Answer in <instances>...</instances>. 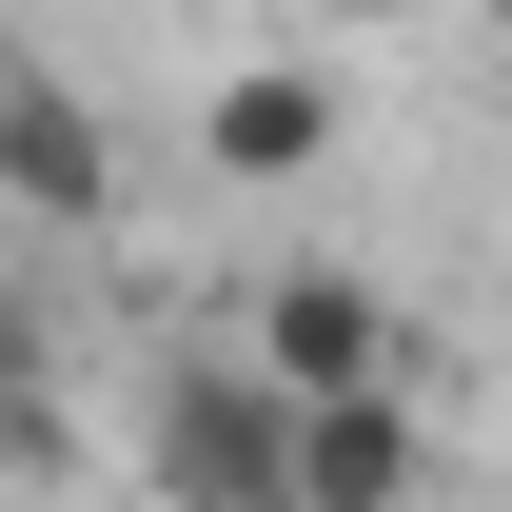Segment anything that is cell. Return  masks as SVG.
<instances>
[{
  "mask_svg": "<svg viewBox=\"0 0 512 512\" xmlns=\"http://www.w3.org/2000/svg\"><path fill=\"white\" fill-rule=\"evenodd\" d=\"M138 453H158V512H296V394H256V355H178Z\"/></svg>",
  "mask_w": 512,
  "mask_h": 512,
  "instance_id": "cell-1",
  "label": "cell"
},
{
  "mask_svg": "<svg viewBox=\"0 0 512 512\" xmlns=\"http://www.w3.org/2000/svg\"><path fill=\"white\" fill-rule=\"evenodd\" d=\"M256 394H296V414H316V394H414V335H394V296L375 276H335V256H296V276H256Z\"/></svg>",
  "mask_w": 512,
  "mask_h": 512,
  "instance_id": "cell-2",
  "label": "cell"
},
{
  "mask_svg": "<svg viewBox=\"0 0 512 512\" xmlns=\"http://www.w3.org/2000/svg\"><path fill=\"white\" fill-rule=\"evenodd\" d=\"M414 493H434L414 394H316L296 414V512H414Z\"/></svg>",
  "mask_w": 512,
  "mask_h": 512,
  "instance_id": "cell-3",
  "label": "cell"
},
{
  "mask_svg": "<svg viewBox=\"0 0 512 512\" xmlns=\"http://www.w3.org/2000/svg\"><path fill=\"white\" fill-rule=\"evenodd\" d=\"M0 197L60 217V237H99V217H119V138L79 119L60 79H0Z\"/></svg>",
  "mask_w": 512,
  "mask_h": 512,
  "instance_id": "cell-4",
  "label": "cell"
},
{
  "mask_svg": "<svg viewBox=\"0 0 512 512\" xmlns=\"http://www.w3.org/2000/svg\"><path fill=\"white\" fill-rule=\"evenodd\" d=\"M197 158H217V178H316V158H335V79L316 60L217 79V99H197Z\"/></svg>",
  "mask_w": 512,
  "mask_h": 512,
  "instance_id": "cell-5",
  "label": "cell"
},
{
  "mask_svg": "<svg viewBox=\"0 0 512 512\" xmlns=\"http://www.w3.org/2000/svg\"><path fill=\"white\" fill-rule=\"evenodd\" d=\"M40 375H60V335H40V296L0 276V394H40Z\"/></svg>",
  "mask_w": 512,
  "mask_h": 512,
  "instance_id": "cell-6",
  "label": "cell"
},
{
  "mask_svg": "<svg viewBox=\"0 0 512 512\" xmlns=\"http://www.w3.org/2000/svg\"><path fill=\"white\" fill-rule=\"evenodd\" d=\"M0 473H60V414L40 394H0Z\"/></svg>",
  "mask_w": 512,
  "mask_h": 512,
  "instance_id": "cell-7",
  "label": "cell"
},
{
  "mask_svg": "<svg viewBox=\"0 0 512 512\" xmlns=\"http://www.w3.org/2000/svg\"><path fill=\"white\" fill-rule=\"evenodd\" d=\"M316 20H414V0H316Z\"/></svg>",
  "mask_w": 512,
  "mask_h": 512,
  "instance_id": "cell-8",
  "label": "cell"
},
{
  "mask_svg": "<svg viewBox=\"0 0 512 512\" xmlns=\"http://www.w3.org/2000/svg\"><path fill=\"white\" fill-rule=\"evenodd\" d=\"M493 60H512V0H493Z\"/></svg>",
  "mask_w": 512,
  "mask_h": 512,
  "instance_id": "cell-9",
  "label": "cell"
},
{
  "mask_svg": "<svg viewBox=\"0 0 512 512\" xmlns=\"http://www.w3.org/2000/svg\"><path fill=\"white\" fill-rule=\"evenodd\" d=\"M0 79H20V60H0Z\"/></svg>",
  "mask_w": 512,
  "mask_h": 512,
  "instance_id": "cell-10",
  "label": "cell"
}]
</instances>
